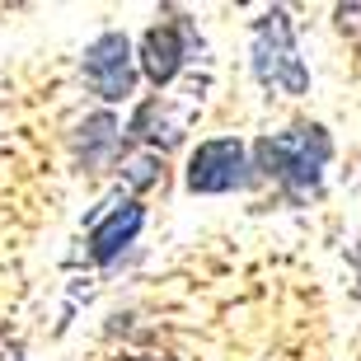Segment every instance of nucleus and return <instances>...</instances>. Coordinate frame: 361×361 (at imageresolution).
<instances>
[{"label":"nucleus","instance_id":"f257e3e1","mask_svg":"<svg viewBox=\"0 0 361 361\" xmlns=\"http://www.w3.org/2000/svg\"><path fill=\"white\" fill-rule=\"evenodd\" d=\"M329 160H334V136L319 122H300V127L254 141V169L272 183H281L291 197H314Z\"/></svg>","mask_w":361,"mask_h":361},{"label":"nucleus","instance_id":"f03ea898","mask_svg":"<svg viewBox=\"0 0 361 361\" xmlns=\"http://www.w3.org/2000/svg\"><path fill=\"white\" fill-rule=\"evenodd\" d=\"M249 52H254V75L263 90L272 94H305L310 90V71L305 61L295 56V33L286 10H268L258 14L254 28H249Z\"/></svg>","mask_w":361,"mask_h":361},{"label":"nucleus","instance_id":"7ed1b4c3","mask_svg":"<svg viewBox=\"0 0 361 361\" xmlns=\"http://www.w3.org/2000/svg\"><path fill=\"white\" fill-rule=\"evenodd\" d=\"M249 146L240 136H212L192 150L188 160V192H202V197H221V192H235V188L249 183Z\"/></svg>","mask_w":361,"mask_h":361},{"label":"nucleus","instance_id":"20e7f679","mask_svg":"<svg viewBox=\"0 0 361 361\" xmlns=\"http://www.w3.org/2000/svg\"><path fill=\"white\" fill-rule=\"evenodd\" d=\"M197 47H202V38H197V28H192V19H183V14H164L160 24L146 28L141 52H136V66H141V75H146L150 85H169Z\"/></svg>","mask_w":361,"mask_h":361},{"label":"nucleus","instance_id":"39448f33","mask_svg":"<svg viewBox=\"0 0 361 361\" xmlns=\"http://www.w3.org/2000/svg\"><path fill=\"white\" fill-rule=\"evenodd\" d=\"M85 85H90L104 104H122L127 94L136 90V56H132V42L127 33H99V38L85 47Z\"/></svg>","mask_w":361,"mask_h":361},{"label":"nucleus","instance_id":"423d86ee","mask_svg":"<svg viewBox=\"0 0 361 361\" xmlns=\"http://www.w3.org/2000/svg\"><path fill=\"white\" fill-rule=\"evenodd\" d=\"M188 132V108H178L174 99H164V94H155V99H146V104L132 113V122H127V146H146V150H169L178 146Z\"/></svg>","mask_w":361,"mask_h":361},{"label":"nucleus","instance_id":"0eeeda50","mask_svg":"<svg viewBox=\"0 0 361 361\" xmlns=\"http://www.w3.org/2000/svg\"><path fill=\"white\" fill-rule=\"evenodd\" d=\"M141 226H146V207H136V202L108 207V212L90 226V235H85V254H90V263H99V268L113 263V258L141 235Z\"/></svg>","mask_w":361,"mask_h":361},{"label":"nucleus","instance_id":"6e6552de","mask_svg":"<svg viewBox=\"0 0 361 361\" xmlns=\"http://www.w3.org/2000/svg\"><path fill=\"white\" fill-rule=\"evenodd\" d=\"M122 155V127L113 113H90L75 127V160L85 174H99L104 164H118Z\"/></svg>","mask_w":361,"mask_h":361},{"label":"nucleus","instance_id":"1a4fd4ad","mask_svg":"<svg viewBox=\"0 0 361 361\" xmlns=\"http://www.w3.org/2000/svg\"><path fill=\"white\" fill-rule=\"evenodd\" d=\"M113 169H118V178L132 188V192H146V188L164 183V155L160 150H146V146H122Z\"/></svg>","mask_w":361,"mask_h":361},{"label":"nucleus","instance_id":"9d476101","mask_svg":"<svg viewBox=\"0 0 361 361\" xmlns=\"http://www.w3.org/2000/svg\"><path fill=\"white\" fill-rule=\"evenodd\" d=\"M0 361H24V343L10 334H0Z\"/></svg>","mask_w":361,"mask_h":361}]
</instances>
